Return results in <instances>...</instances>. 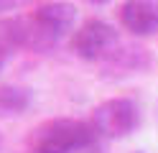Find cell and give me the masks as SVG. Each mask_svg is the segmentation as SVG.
<instances>
[{"mask_svg": "<svg viewBox=\"0 0 158 153\" xmlns=\"http://www.w3.org/2000/svg\"><path fill=\"white\" fill-rule=\"evenodd\" d=\"M100 135L89 122L74 117H56L41 122L31 135L28 148L33 153H87L97 146Z\"/></svg>", "mask_w": 158, "mask_h": 153, "instance_id": "6da1fadb", "label": "cell"}, {"mask_svg": "<svg viewBox=\"0 0 158 153\" xmlns=\"http://www.w3.org/2000/svg\"><path fill=\"white\" fill-rule=\"evenodd\" d=\"M138 122H140V110H138L135 100L130 97H112L100 102L92 115H89V125L100 138L105 140H120L127 138L130 133H135Z\"/></svg>", "mask_w": 158, "mask_h": 153, "instance_id": "7a4b0ae2", "label": "cell"}, {"mask_svg": "<svg viewBox=\"0 0 158 153\" xmlns=\"http://www.w3.org/2000/svg\"><path fill=\"white\" fill-rule=\"evenodd\" d=\"M69 46H72V51L84 61H105L117 46H120V38H117L115 26H110L107 20L89 18L79 28H74L72 44Z\"/></svg>", "mask_w": 158, "mask_h": 153, "instance_id": "3957f363", "label": "cell"}, {"mask_svg": "<svg viewBox=\"0 0 158 153\" xmlns=\"http://www.w3.org/2000/svg\"><path fill=\"white\" fill-rule=\"evenodd\" d=\"M31 20L38 31H44L48 38L59 41L64 33L74 28L77 23V8L72 3H61V0H54V3H44L38 5L33 13H31Z\"/></svg>", "mask_w": 158, "mask_h": 153, "instance_id": "277c9868", "label": "cell"}, {"mask_svg": "<svg viewBox=\"0 0 158 153\" xmlns=\"http://www.w3.org/2000/svg\"><path fill=\"white\" fill-rule=\"evenodd\" d=\"M153 59L145 46L138 44H120L110 56L102 61V74L105 77H130L151 69Z\"/></svg>", "mask_w": 158, "mask_h": 153, "instance_id": "5b68a950", "label": "cell"}, {"mask_svg": "<svg viewBox=\"0 0 158 153\" xmlns=\"http://www.w3.org/2000/svg\"><path fill=\"white\" fill-rule=\"evenodd\" d=\"M117 18L133 36H153L158 33V0H125Z\"/></svg>", "mask_w": 158, "mask_h": 153, "instance_id": "8992f818", "label": "cell"}, {"mask_svg": "<svg viewBox=\"0 0 158 153\" xmlns=\"http://www.w3.org/2000/svg\"><path fill=\"white\" fill-rule=\"evenodd\" d=\"M31 107V92L18 84H0V117H15Z\"/></svg>", "mask_w": 158, "mask_h": 153, "instance_id": "52a82bcc", "label": "cell"}, {"mask_svg": "<svg viewBox=\"0 0 158 153\" xmlns=\"http://www.w3.org/2000/svg\"><path fill=\"white\" fill-rule=\"evenodd\" d=\"M5 61H8V49H5L3 44H0V71L5 69Z\"/></svg>", "mask_w": 158, "mask_h": 153, "instance_id": "ba28073f", "label": "cell"}, {"mask_svg": "<svg viewBox=\"0 0 158 153\" xmlns=\"http://www.w3.org/2000/svg\"><path fill=\"white\" fill-rule=\"evenodd\" d=\"M15 3H18V0H0V13H3V10H10Z\"/></svg>", "mask_w": 158, "mask_h": 153, "instance_id": "9c48e42d", "label": "cell"}, {"mask_svg": "<svg viewBox=\"0 0 158 153\" xmlns=\"http://www.w3.org/2000/svg\"><path fill=\"white\" fill-rule=\"evenodd\" d=\"M87 3H92V5H107L110 0H87Z\"/></svg>", "mask_w": 158, "mask_h": 153, "instance_id": "30bf717a", "label": "cell"}, {"mask_svg": "<svg viewBox=\"0 0 158 153\" xmlns=\"http://www.w3.org/2000/svg\"><path fill=\"white\" fill-rule=\"evenodd\" d=\"M0 151H3V133H0Z\"/></svg>", "mask_w": 158, "mask_h": 153, "instance_id": "8fae6325", "label": "cell"}, {"mask_svg": "<svg viewBox=\"0 0 158 153\" xmlns=\"http://www.w3.org/2000/svg\"><path fill=\"white\" fill-rule=\"evenodd\" d=\"M135 153H143V151H135Z\"/></svg>", "mask_w": 158, "mask_h": 153, "instance_id": "7c38bea8", "label": "cell"}]
</instances>
